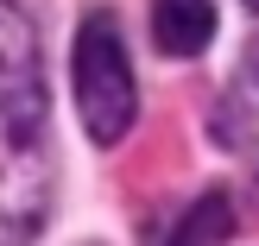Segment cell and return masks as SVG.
<instances>
[{
  "instance_id": "obj_1",
  "label": "cell",
  "mask_w": 259,
  "mask_h": 246,
  "mask_svg": "<svg viewBox=\"0 0 259 246\" xmlns=\"http://www.w3.org/2000/svg\"><path fill=\"white\" fill-rule=\"evenodd\" d=\"M45 108L38 32L13 0H0V246H25L51 221L57 158Z\"/></svg>"
},
{
  "instance_id": "obj_2",
  "label": "cell",
  "mask_w": 259,
  "mask_h": 246,
  "mask_svg": "<svg viewBox=\"0 0 259 246\" xmlns=\"http://www.w3.org/2000/svg\"><path fill=\"white\" fill-rule=\"evenodd\" d=\"M70 76H76V108H82V133L95 145H120L139 120V82H133V57L114 13H89L76 25L70 44Z\"/></svg>"
},
{
  "instance_id": "obj_3",
  "label": "cell",
  "mask_w": 259,
  "mask_h": 246,
  "mask_svg": "<svg viewBox=\"0 0 259 246\" xmlns=\"http://www.w3.org/2000/svg\"><path fill=\"white\" fill-rule=\"evenodd\" d=\"M209 38H215L209 0H152V44L164 57H202Z\"/></svg>"
},
{
  "instance_id": "obj_4",
  "label": "cell",
  "mask_w": 259,
  "mask_h": 246,
  "mask_svg": "<svg viewBox=\"0 0 259 246\" xmlns=\"http://www.w3.org/2000/svg\"><path fill=\"white\" fill-rule=\"evenodd\" d=\"M228 234H234V202H228V189H209L196 209H184V221L164 246H222Z\"/></svg>"
},
{
  "instance_id": "obj_5",
  "label": "cell",
  "mask_w": 259,
  "mask_h": 246,
  "mask_svg": "<svg viewBox=\"0 0 259 246\" xmlns=\"http://www.w3.org/2000/svg\"><path fill=\"white\" fill-rule=\"evenodd\" d=\"M253 76H259V44H253Z\"/></svg>"
},
{
  "instance_id": "obj_6",
  "label": "cell",
  "mask_w": 259,
  "mask_h": 246,
  "mask_svg": "<svg viewBox=\"0 0 259 246\" xmlns=\"http://www.w3.org/2000/svg\"><path fill=\"white\" fill-rule=\"evenodd\" d=\"M247 7H253V13H259V0H247Z\"/></svg>"
}]
</instances>
